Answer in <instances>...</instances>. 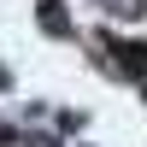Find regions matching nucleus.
<instances>
[{"mask_svg": "<svg viewBox=\"0 0 147 147\" xmlns=\"http://www.w3.org/2000/svg\"><path fill=\"white\" fill-rule=\"evenodd\" d=\"M0 88H6V71H0Z\"/></svg>", "mask_w": 147, "mask_h": 147, "instance_id": "423d86ee", "label": "nucleus"}, {"mask_svg": "<svg viewBox=\"0 0 147 147\" xmlns=\"http://www.w3.org/2000/svg\"><path fill=\"white\" fill-rule=\"evenodd\" d=\"M118 59H124V71L136 77V88H147V47L129 41V47H118Z\"/></svg>", "mask_w": 147, "mask_h": 147, "instance_id": "f03ea898", "label": "nucleus"}, {"mask_svg": "<svg viewBox=\"0 0 147 147\" xmlns=\"http://www.w3.org/2000/svg\"><path fill=\"white\" fill-rule=\"evenodd\" d=\"M35 24H41L47 35H77V24H71L65 0H35Z\"/></svg>", "mask_w": 147, "mask_h": 147, "instance_id": "f257e3e1", "label": "nucleus"}, {"mask_svg": "<svg viewBox=\"0 0 147 147\" xmlns=\"http://www.w3.org/2000/svg\"><path fill=\"white\" fill-rule=\"evenodd\" d=\"M0 141H18V136H12V129H6V124H0Z\"/></svg>", "mask_w": 147, "mask_h": 147, "instance_id": "39448f33", "label": "nucleus"}, {"mask_svg": "<svg viewBox=\"0 0 147 147\" xmlns=\"http://www.w3.org/2000/svg\"><path fill=\"white\" fill-rule=\"evenodd\" d=\"M30 147H59V141L53 136H30Z\"/></svg>", "mask_w": 147, "mask_h": 147, "instance_id": "20e7f679", "label": "nucleus"}, {"mask_svg": "<svg viewBox=\"0 0 147 147\" xmlns=\"http://www.w3.org/2000/svg\"><path fill=\"white\" fill-rule=\"evenodd\" d=\"M106 12H112V18H141L147 12V0H100Z\"/></svg>", "mask_w": 147, "mask_h": 147, "instance_id": "7ed1b4c3", "label": "nucleus"}]
</instances>
